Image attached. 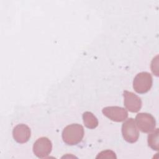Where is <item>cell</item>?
I'll return each mask as SVG.
<instances>
[{"label": "cell", "mask_w": 159, "mask_h": 159, "mask_svg": "<svg viewBox=\"0 0 159 159\" xmlns=\"http://www.w3.org/2000/svg\"><path fill=\"white\" fill-rule=\"evenodd\" d=\"M84 134L83 127L79 124H72L66 126L62 132V139L68 145H75L83 139Z\"/></svg>", "instance_id": "1"}, {"label": "cell", "mask_w": 159, "mask_h": 159, "mask_svg": "<svg viewBox=\"0 0 159 159\" xmlns=\"http://www.w3.org/2000/svg\"><path fill=\"white\" fill-rule=\"evenodd\" d=\"M124 106L129 111L131 112H139L142 105V100L137 95L132 92L124 91L123 93Z\"/></svg>", "instance_id": "7"}, {"label": "cell", "mask_w": 159, "mask_h": 159, "mask_svg": "<svg viewBox=\"0 0 159 159\" xmlns=\"http://www.w3.org/2000/svg\"><path fill=\"white\" fill-rule=\"evenodd\" d=\"M12 136L14 140L17 143H24L30 139L31 130L26 124H20L13 129Z\"/></svg>", "instance_id": "8"}, {"label": "cell", "mask_w": 159, "mask_h": 159, "mask_svg": "<svg viewBox=\"0 0 159 159\" xmlns=\"http://www.w3.org/2000/svg\"><path fill=\"white\" fill-rule=\"evenodd\" d=\"M153 79L150 73L142 71L138 73L133 81V88L139 94H144L149 91L152 86Z\"/></svg>", "instance_id": "2"}, {"label": "cell", "mask_w": 159, "mask_h": 159, "mask_svg": "<svg viewBox=\"0 0 159 159\" xmlns=\"http://www.w3.org/2000/svg\"><path fill=\"white\" fill-rule=\"evenodd\" d=\"M116 158V153L111 150H104L102 151L101 152H100L98 156L96 157V158Z\"/></svg>", "instance_id": "11"}, {"label": "cell", "mask_w": 159, "mask_h": 159, "mask_svg": "<svg viewBox=\"0 0 159 159\" xmlns=\"http://www.w3.org/2000/svg\"><path fill=\"white\" fill-rule=\"evenodd\" d=\"M102 112L110 120L117 122L124 121L128 117L127 111L119 106L105 107L102 109Z\"/></svg>", "instance_id": "6"}, {"label": "cell", "mask_w": 159, "mask_h": 159, "mask_svg": "<svg viewBox=\"0 0 159 159\" xmlns=\"http://www.w3.org/2000/svg\"><path fill=\"white\" fill-rule=\"evenodd\" d=\"M148 145L153 150H159V130L158 128L152 131L147 137Z\"/></svg>", "instance_id": "10"}, {"label": "cell", "mask_w": 159, "mask_h": 159, "mask_svg": "<svg viewBox=\"0 0 159 159\" xmlns=\"http://www.w3.org/2000/svg\"><path fill=\"white\" fill-rule=\"evenodd\" d=\"M83 120L84 125L89 129H94L98 125L97 117L89 111H86L83 114Z\"/></svg>", "instance_id": "9"}, {"label": "cell", "mask_w": 159, "mask_h": 159, "mask_svg": "<svg viewBox=\"0 0 159 159\" xmlns=\"http://www.w3.org/2000/svg\"><path fill=\"white\" fill-rule=\"evenodd\" d=\"M122 134L124 139L129 143H135L138 140L139 132L133 118L125 120L122 125Z\"/></svg>", "instance_id": "3"}, {"label": "cell", "mask_w": 159, "mask_h": 159, "mask_svg": "<svg viewBox=\"0 0 159 159\" xmlns=\"http://www.w3.org/2000/svg\"><path fill=\"white\" fill-rule=\"evenodd\" d=\"M52 150V142L45 137L39 138L33 145V152L36 157L40 158L47 157L51 153Z\"/></svg>", "instance_id": "5"}, {"label": "cell", "mask_w": 159, "mask_h": 159, "mask_svg": "<svg viewBox=\"0 0 159 159\" xmlns=\"http://www.w3.org/2000/svg\"><path fill=\"white\" fill-rule=\"evenodd\" d=\"M135 121L139 130L144 133L152 132L156 127L155 119L149 113L140 112L137 114Z\"/></svg>", "instance_id": "4"}]
</instances>
